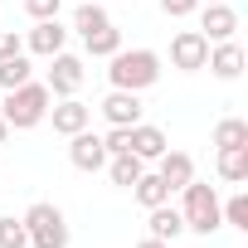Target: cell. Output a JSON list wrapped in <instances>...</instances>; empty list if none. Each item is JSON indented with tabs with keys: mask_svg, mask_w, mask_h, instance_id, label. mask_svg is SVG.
Listing matches in <instances>:
<instances>
[{
	"mask_svg": "<svg viewBox=\"0 0 248 248\" xmlns=\"http://www.w3.org/2000/svg\"><path fill=\"white\" fill-rule=\"evenodd\" d=\"M146 214H151V219H146V224H151V238H166V243H170V238L185 233V219H180V209H170V200L156 204V209H146Z\"/></svg>",
	"mask_w": 248,
	"mask_h": 248,
	"instance_id": "16",
	"label": "cell"
},
{
	"mask_svg": "<svg viewBox=\"0 0 248 248\" xmlns=\"http://www.w3.org/2000/svg\"><path fill=\"white\" fill-rule=\"evenodd\" d=\"M137 248H170V243H166V238H151V233H146V238H141Z\"/></svg>",
	"mask_w": 248,
	"mask_h": 248,
	"instance_id": "28",
	"label": "cell"
},
{
	"mask_svg": "<svg viewBox=\"0 0 248 248\" xmlns=\"http://www.w3.org/2000/svg\"><path fill=\"white\" fill-rule=\"evenodd\" d=\"M49 117H54V132L59 137H73V132H83L93 122V107H83L78 97H59V102H49Z\"/></svg>",
	"mask_w": 248,
	"mask_h": 248,
	"instance_id": "11",
	"label": "cell"
},
{
	"mask_svg": "<svg viewBox=\"0 0 248 248\" xmlns=\"http://www.w3.org/2000/svg\"><path fill=\"white\" fill-rule=\"evenodd\" d=\"M233 30H238V10L229 5V0H214V5H204V15H200V34H204L209 44L233 39Z\"/></svg>",
	"mask_w": 248,
	"mask_h": 248,
	"instance_id": "9",
	"label": "cell"
},
{
	"mask_svg": "<svg viewBox=\"0 0 248 248\" xmlns=\"http://www.w3.org/2000/svg\"><path fill=\"white\" fill-rule=\"evenodd\" d=\"M219 214H224V224H233V229H248V195H229V200L219 204Z\"/></svg>",
	"mask_w": 248,
	"mask_h": 248,
	"instance_id": "24",
	"label": "cell"
},
{
	"mask_svg": "<svg viewBox=\"0 0 248 248\" xmlns=\"http://www.w3.org/2000/svg\"><path fill=\"white\" fill-rule=\"evenodd\" d=\"M25 233H30V248H68V219L49 200H34L25 209Z\"/></svg>",
	"mask_w": 248,
	"mask_h": 248,
	"instance_id": "3",
	"label": "cell"
},
{
	"mask_svg": "<svg viewBox=\"0 0 248 248\" xmlns=\"http://www.w3.org/2000/svg\"><path fill=\"white\" fill-rule=\"evenodd\" d=\"M0 248H30V233H25V219H0Z\"/></svg>",
	"mask_w": 248,
	"mask_h": 248,
	"instance_id": "23",
	"label": "cell"
},
{
	"mask_svg": "<svg viewBox=\"0 0 248 248\" xmlns=\"http://www.w3.org/2000/svg\"><path fill=\"white\" fill-rule=\"evenodd\" d=\"M15 54H25V39L15 30H0V59H15Z\"/></svg>",
	"mask_w": 248,
	"mask_h": 248,
	"instance_id": "27",
	"label": "cell"
},
{
	"mask_svg": "<svg viewBox=\"0 0 248 248\" xmlns=\"http://www.w3.org/2000/svg\"><path fill=\"white\" fill-rule=\"evenodd\" d=\"M132 195H137V204H141V209H156V204H166V200H170L166 180H161V175H146V170H141V180L132 185Z\"/></svg>",
	"mask_w": 248,
	"mask_h": 248,
	"instance_id": "19",
	"label": "cell"
},
{
	"mask_svg": "<svg viewBox=\"0 0 248 248\" xmlns=\"http://www.w3.org/2000/svg\"><path fill=\"white\" fill-rule=\"evenodd\" d=\"M44 88H49L54 97H73V93L83 88V59L59 49V54L49 59V78H44Z\"/></svg>",
	"mask_w": 248,
	"mask_h": 248,
	"instance_id": "5",
	"label": "cell"
},
{
	"mask_svg": "<svg viewBox=\"0 0 248 248\" xmlns=\"http://www.w3.org/2000/svg\"><path fill=\"white\" fill-rule=\"evenodd\" d=\"M5 137H10V122H5V117H0V146H5Z\"/></svg>",
	"mask_w": 248,
	"mask_h": 248,
	"instance_id": "29",
	"label": "cell"
},
{
	"mask_svg": "<svg viewBox=\"0 0 248 248\" xmlns=\"http://www.w3.org/2000/svg\"><path fill=\"white\" fill-rule=\"evenodd\" d=\"M34 78V68H30V59L25 54H15V59H0V88H20V83H30Z\"/></svg>",
	"mask_w": 248,
	"mask_h": 248,
	"instance_id": "21",
	"label": "cell"
},
{
	"mask_svg": "<svg viewBox=\"0 0 248 248\" xmlns=\"http://www.w3.org/2000/svg\"><path fill=\"white\" fill-rule=\"evenodd\" d=\"M219 175H224L229 185H243V180H248V146H229V151H219Z\"/></svg>",
	"mask_w": 248,
	"mask_h": 248,
	"instance_id": "18",
	"label": "cell"
},
{
	"mask_svg": "<svg viewBox=\"0 0 248 248\" xmlns=\"http://www.w3.org/2000/svg\"><path fill=\"white\" fill-rule=\"evenodd\" d=\"M161 10H166L170 20H185V15H195V10H200V0H161Z\"/></svg>",
	"mask_w": 248,
	"mask_h": 248,
	"instance_id": "26",
	"label": "cell"
},
{
	"mask_svg": "<svg viewBox=\"0 0 248 248\" xmlns=\"http://www.w3.org/2000/svg\"><path fill=\"white\" fill-rule=\"evenodd\" d=\"M180 219H185V229H195V233H204V238H209V233L224 224L214 185H204V180H190V185H185V204H180Z\"/></svg>",
	"mask_w": 248,
	"mask_h": 248,
	"instance_id": "4",
	"label": "cell"
},
{
	"mask_svg": "<svg viewBox=\"0 0 248 248\" xmlns=\"http://www.w3.org/2000/svg\"><path fill=\"white\" fill-rule=\"evenodd\" d=\"M204 68H209L214 78H224V83H233V78L243 73V49H238L233 39H219V44L209 49V59H204Z\"/></svg>",
	"mask_w": 248,
	"mask_h": 248,
	"instance_id": "13",
	"label": "cell"
},
{
	"mask_svg": "<svg viewBox=\"0 0 248 248\" xmlns=\"http://www.w3.org/2000/svg\"><path fill=\"white\" fill-rule=\"evenodd\" d=\"M68 161H73L78 170H102V166H107V146H102V137L88 132V127L73 132V137H68Z\"/></svg>",
	"mask_w": 248,
	"mask_h": 248,
	"instance_id": "8",
	"label": "cell"
},
{
	"mask_svg": "<svg viewBox=\"0 0 248 248\" xmlns=\"http://www.w3.org/2000/svg\"><path fill=\"white\" fill-rule=\"evenodd\" d=\"M102 25H112L107 10L93 5V0H78V10H73V30H78V34H93V30H102Z\"/></svg>",
	"mask_w": 248,
	"mask_h": 248,
	"instance_id": "22",
	"label": "cell"
},
{
	"mask_svg": "<svg viewBox=\"0 0 248 248\" xmlns=\"http://www.w3.org/2000/svg\"><path fill=\"white\" fill-rule=\"evenodd\" d=\"M141 170H146V161H141V156H132V151L107 156V175H112V185H122V190H132V185L141 180Z\"/></svg>",
	"mask_w": 248,
	"mask_h": 248,
	"instance_id": "15",
	"label": "cell"
},
{
	"mask_svg": "<svg viewBox=\"0 0 248 248\" xmlns=\"http://www.w3.org/2000/svg\"><path fill=\"white\" fill-rule=\"evenodd\" d=\"M204 59H209V39H204L200 30H180V34L170 39V63H175L180 73H200Z\"/></svg>",
	"mask_w": 248,
	"mask_h": 248,
	"instance_id": "6",
	"label": "cell"
},
{
	"mask_svg": "<svg viewBox=\"0 0 248 248\" xmlns=\"http://www.w3.org/2000/svg\"><path fill=\"white\" fill-rule=\"evenodd\" d=\"M204 5H214V0H204Z\"/></svg>",
	"mask_w": 248,
	"mask_h": 248,
	"instance_id": "30",
	"label": "cell"
},
{
	"mask_svg": "<svg viewBox=\"0 0 248 248\" xmlns=\"http://www.w3.org/2000/svg\"><path fill=\"white\" fill-rule=\"evenodd\" d=\"M156 161H161V170H156V175L166 180V190H170V195H175V190H185V185L195 180V161H190L185 151H161Z\"/></svg>",
	"mask_w": 248,
	"mask_h": 248,
	"instance_id": "14",
	"label": "cell"
},
{
	"mask_svg": "<svg viewBox=\"0 0 248 248\" xmlns=\"http://www.w3.org/2000/svg\"><path fill=\"white\" fill-rule=\"evenodd\" d=\"M127 151L141 156V161H156L161 151H170V141H166L161 127H151V122H137V127H127Z\"/></svg>",
	"mask_w": 248,
	"mask_h": 248,
	"instance_id": "12",
	"label": "cell"
},
{
	"mask_svg": "<svg viewBox=\"0 0 248 248\" xmlns=\"http://www.w3.org/2000/svg\"><path fill=\"white\" fill-rule=\"evenodd\" d=\"M59 5L63 0H25V15L30 20H59Z\"/></svg>",
	"mask_w": 248,
	"mask_h": 248,
	"instance_id": "25",
	"label": "cell"
},
{
	"mask_svg": "<svg viewBox=\"0 0 248 248\" xmlns=\"http://www.w3.org/2000/svg\"><path fill=\"white\" fill-rule=\"evenodd\" d=\"M63 44H68V30H63L59 20H34V30L25 34V49L39 54V59H54Z\"/></svg>",
	"mask_w": 248,
	"mask_h": 248,
	"instance_id": "10",
	"label": "cell"
},
{
	"mask_svg": "<svg viewBox=\"0 0 248 248\" xmlns=\"http://www.w3.org/2000/svg\"><path fill=\"white\" fill-rule=\"evenodd\" d=\"M107 63H112L107 68L112 88H127V93H141L161 78V54L156 49H117Z\"/></svg>",
	"mask_w": 248,
	"mask_h": 248,
	"instance_id": "1",
	"label": "cell"
},
{
	"mask_svg": "<svg viewBox=\"0 0 248 248\" xmlns=\"http://www.w3.org/2000/svg\"><path fill=\"white\" fill-rule=\"evenodd\" d=\"M214 146L229 151V146H248V122L243 117H224L219 127H214Z\"/></svg>",
	"mask_w": 248,
	"mask_h": 248,
	"instance_id": "20",
	"label": "cell"
},
{
	"mask_svg": "<svg viewBox=\"0 0 248 248\" xmlns=\"http://www.w3.org/2000/svg\"><path fill=\"white\" fill-rule=\"evenodd\" d=\"M83 49H88L93 59H112V54L122 49V30H117V25H102V30L83 34Z\"/></svg>",
	"mask_w": 248,
	"mask_h": 248,
	"instance_id": "17",
	"label": "cell"
},
{
	"mask_svg": "<svg viewBox=\"0 0 248 248\" xmlns=\"http://www.w3.org/2000/svg\"><path fill=\"white\" fill-rule=\"evenodd\" d=\"M102 117H107V127H137V122H141V93L112 88L102 97Z\"/></svg>",
	"mask_w": 248,
	"mask_h": 248,
	"instance_id": "7",
	"label": "cell"
},
{
	"mask_svg": "<svg viewBox=\"0 0 248 248\" xmlns=\"http://www.w3.org/2000/svg\"><path fill=\"white\" fill-rule=\"evenodd\" d=\"M49 102H54V93L30 78V83H20V88L5 93V112H0V117L10 122V132H30V127H39V122L49 117Z\"/></svg>",
	"mask_w": 248,
	"mask_h": 248,
	"instance_id": "2",
	"label": "cell"
}]
</instances>
